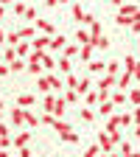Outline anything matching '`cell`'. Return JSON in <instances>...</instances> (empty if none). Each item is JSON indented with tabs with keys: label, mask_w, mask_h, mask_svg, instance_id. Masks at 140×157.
<instances>
[{
	"label": "cell",
	"mask_w": 140,
	"mask_h": 157,
	"mask_svg": "<svg viewBox=\"0 0 140 157\" xmlns=\"http://www.w3.org/2000/svg\"><path fill=\"white\" fill-rule=\"evenodd\" d=\"M98 146H101V151H107V154L115 151L118 143L112 140V132H107V129H104V132H98Z\"/></svg>",
	"instance_id": "obj_1"
},
{
	"label": "cell",
	"mask_w": 140,
	"mask_h": 157,
	"mask_svg": "<svg viewBox=\"0 0 140 157\" xmlns=\"http://www.w3.org/2000/svg\"><path fill=\"white\" fill-rule=\"evenodd\" d=\"M42 70H45V67H42V59H39V53L34 51V53L28 56V73L39 78V76H42Z\"/></svg>",
	"instance_id": "obj_2"
},
{
	"label": "cell",
	"mask_w": 140,
	"mask_h": 157,
	"mask_svg": "<svg viewBox=\"0 0 140 157\" xmlns=\"http://www.w3.org/2000/svg\"><path fill=\"white\" fill-rule=\"evenodd\" d=\"M112 87H118V76L104 73L101 78H98V87H95V90H112Z\"/></svg>",
	"instance_id": "obj_3"
},
{
	"label": "cell",
	"mask_w": 140,
	"mask_h": 157,
	"mask_svg": "<svg viewBox=\"0 0 140 157\" xmlns=\"http://www.w3.org/2000/svg\"><path fill=\"white\" fill-rule=\"evenodd\" d=\"M31 45H34V51H36V53H42V51H48V48H51V36L39 34V36H34V39H31Z\"/></svg>",
	"instance_id": "obj_4"
},
{
	"label": "cell",
	"mask_w": 140,
	"mask_h": 157,
	"mask_svg": "<svg viewBox=\"0 0 140 157\" xmlns=\"http://www.w3.org/2000/svg\"><path fill=\"white\" fill-rule=\"evenodd\" d=\"M36 31L39 34H45V36H56V28H53V23H51V20H36Z\"/></svg>",
	"instance_id": "obj_5"
},
{
	"label": "cell",
	"mask_w": 140,
	"mask_h": 157,
	"mask_svg": "<svg viewBox=\"0 0 140 157\" xmlns=\"http://www.w3.org/2000/svg\"><path fill=\"white\" fill-rule=\"evenodd\" d=\"M25 112H28L25 107H14V109H11V124H14V126H23V124H25Z\"/></svg>",
	"instance_id": "obj_6"
},
{
	"label": "cell",
	"mask_w": 140,
	"mask_h": 157,
	"mask_svg": "<svg viewBox=\"0 0 140 157\" xmlns=\"http://www.w3.org/2000/svg\"><path fill=\"white\" fill-rule=\"evenodd\" d=\"M31 53H34V45H31V39H23V42L17 45V56H20V59H28Z\"/></svg>",
	"instance_id": "obj_7"
},
{
	"label": "cell",
	"mask_w": 140,
	"mask_h": 157,
	"mask_svg": "<svg viewBox=\"0 0 140 157\" xmlns=\"http://www.w3.org/2000/svg\"><path fill=\"white\" fill-rule=\"evenodd\" d=\"M31 137H34V135H31V132H25V129H23V132H17V135H14V146H17V149L28 146V143H31Z\"/></svg>",
	"instance_id": "obj_8"
},
{
	"label": "cell",
	"mask_w": 140,
	"mask_h": 157,
	"mask_svg": "<svg viewBox=\"0 0 140 157\" xmlns=\"http://www.w3.org/2000/svg\"><path fill=\"white\" fill-rule=\"evenodd\" d=\"M87 70L90 73H107V62H101V59H90V62H87Z\"/></svg>",
	"instance_id": "obj_9"
},
{
	"label": "cell",
	"mask_w": 140,
	"mask_h": 157,
	"mask_svg": "<svg viewBox=\"0 0 140 157\" xmlns=\"http://www.w3.org/2000/svg\"><path fill=\"white\" fill-rule=\"evenodd\" d=\"M56 101H59V95H53V93H48V95H45V101H42V109L53 115V112H56Z\"/></svg>",
	"instance_id": "obj_10"
},
{
	"label": "cell",
	"mask_w": 140,
	"mask_h": 157,
	"mask_svg": "<svg viewBox=\"0 0 140 157\" xmlns=\"http://www.w3.org/2000/svg\"><path fill=\"white\" fill-rule=\"evenodd\" d=\"M67 48V39H65V34H56V36H51V51H65Z\"/></svg>",
	"instance_id": "obj_11"
},
{
	"label": "cell",
	"mask_w": 140,
	"mask_h": 157,
	"mask_svg": "<svg viewBox=\"0 0 140 157\" xmlns=\"http://www.w3.org/2000/svg\"><path fill=\"white\" fill-rule=\"evenodd\" d=\"M39 59H42V67H45V70H56V65H59V62H56V59H53L48 51H42V53H39Z\"/></svg>",
	"instance_id": "obj_12"
},
{
	"label": "cell",
	"mask_w": 140,
	"mask_h": 157,
	"mask_svg": "<svg viewBox=\"0 0 140 157\" xmlns=\"http://www.w3.org/2000/svg\"><path fill=\"white\" fill-rule=\"evenodd\" d=\"M90 45H93L95 51H107V48H109V39H107L104 34H98V36H93V42H90Z\"/></svg>",
	"instance_id": "obj_13"
},
{
	"label": "cell",
	"mask_w": 140,
	"mask_h": 157,
	"mask_svg": "<svg viewBox=\"0 0 140 157\" xmlns=\"http://www.w3.org/2000/svg\"><path fill=\"white\" fill-rule=\"evenodd\" d=\"M17 107H34V93H20L17 95Z\"/></svg>",
	"instance_id": "obj_14"
},
{
	"label": "cell",
	"mask_w": 140,
	"mask_h": 157,
	"mask_svg": "<svg viewBox=\"0 0 140 157\" xmlns=\"http://www.w3.org/2000/svg\"><path fill=\"white\" fill-rule=\"evenodd\" d=\"M118 14H126V17H134V20H137V17H140V9H137L134 3H123Z\"/></svg>",
	"instance_id": "obj_15"
},
{
	"label": "cell",
	"mask_w": 140,
	"mask_h": 157,
	"mask_svg": "<svg viewBox=\"0 0 140 157\" xmlns=\"http://www.w3.org/2000/svg\"><path fill=\"white\" fill-rule=\"evenodd\" d=\"M76 39H78V45H90V42H93V34L84 31V28H78V31H76Z\"/></svg>",
	"instance_id": "obj_16"
},
{
	"label": "cell",
	"mask_w": 140,
	"mask_h": 157,
	"mask_svg": "<svg viewBox=\"0 0 140 157\" xmlns=\"http://www.w3.org/2000/svg\"><path fill=\"white\" fill-rule=\"evenodd\" d=\"M98 112H101V118L115 115V104H112V98H109V101H101V109H98Z\"/></svg>",
	"instance_id": "obj_17"
},
{
	"label": "cell",
	"mask_w": 140,
	"mask_h": 157,
	"mask_svg": "<svg viewBox=\"0 0 140 157\" xmlns=\"http://www.w3.org/2000/svg\"><path fill=\"white\" fill-rule=\"evenodd\" d=\"M132 78H134V76H132L129 70H123L121 76H118V90H126V87H129V82H132Z\"/></svg>",
	"instance_id": "obj_18"
},
{
	"label": "cell",
	"mask_w": 140,
	"mask_h": 157,
	"mask_svg": "<svg viewBox=\"0 0 140 157\" xmlns=\"http://www.w3.org/2000/svg\"><path fill=\"white\" fill-rule=\"evenodd\" d=\"M36 87L42 90L45 95H48V93H53V87H51V78H48V76H39V78H36Z\"/></svg>",
	"instance_id": "obj_19"
},
{
	"label": "cell",
	"mask_w": 140,
	"mask_h": 157,
	"mask_svg": "<svg viewBox=\"0 0 140 157\" xmlns=\"http://www.w3.org/2000/svg\"><path fill=\"white\" fill-rule=\"evenodd\" d=\"M51 126L56 129V135H59V137H62L65 132H70V124H65V121H62V118H56V121H53Z\"/></svg>",
	"instance_id": "obj_20"
},
{
	"label": "cell",
	"mask_w": 140,
	"mask_h": 157,
	"mask_svg": "<svg viewBox=\"0 0 140 157\" xmlns=\"http://www.w3.org/2000/svg\"><path fill=\"white\" fill-rule=\"evenodd\" d=\"M93 53H95V48H93V45H81V51H78V59H81V62H90Z\"/></svg>",
	"instance_id": "obj_21"
},
{
	"label": "cell",
	"mask_w": 140,
	"mask_h": 157,
	"mask_svg": "<svg viewBox=\"0 0 140 157\" xmlns=\"http://www.w3.org/2000/svg\"><path fill=\"white\" fill-rule=\"evenodd\" d=\"M115 23L121 25V28H132V25H134V17H126V14H118V17H115Z\"/></svg>",
	"instance_id": "obj_22"
},
{
	"label": "cell",
	"mask_w": 140,
	"mask_h": 157,
	"mask_svg": "<svg viewBox=\"0 0 140 157\" xmlns=\"http://www.w3.org/2000/svg\"><path fill=\"white\" fill-rule=\"evenodd\" d=\"M73 20H76V23H87V11L78 6V3L73 6Z\"/></svg>",
	"instance_id": "obj_23"
},
{
	"label": "cell",
	"mask_w": 140,
	"mask_h": 157,
	"mask_svg": "<svg viewBox=\"0 0 140 157\" xmlns=\"http://www.w3.org/2000/svg\"><path fill=\"white\" fill-rule=\"evenodd\" d=\"M76 93H78V95H87V93H90V76L78 78V87H76Z\"/></svg>",
	"instance_id": "obj_24"
},
{
	"label": "cell",
	"mask_w": 140,
	"mask_h": 157,
	"mask_svg": "<svg viewBox=\"0 0 140 157\" xmlns=\"http://www.w3.org/2000/svg\"><path fill=\"white\" fill-rule=\"evenodd\" d=\"M34 28H36V25H23V28L17 31V34H20V39H34V36H36V34H34Z\"/></svg>",
	"instance_id": "obj_25"
},
{
	"label": "cell",
	"mask_w": 140,
	"mask_h": 157,
	"mask_svg": "<svg viewBox=\"0 0 140 157\" xmlns=\"http://www.w3.org/2000/svg\"><path fill=\"white\" fill-rule=\"evenodd\" d=\"M56 70H59V73H65V76H67V73L73 70V67H70V59H67V56H62V59H59V65H56Z\"/></svg>",
	"instance_id": "obj_26"
},
{
	"label": "cell",
	"mask_w": 140,
	"mask_h": 157,
	"mask_svg": "<svg viewBox=\"0 0 140 157\" xmlns=\"http://www.w3.org/2000/svg\"><path fill=\"white\" fill-rule=\"evenodd\" d=\"M48 78H51V87H53V90H56V93H59V90H67V87H65V82H62V78H59V76H56V73H51V76H48Z\"/></svg>",
	"instance_id": "obj_27"
},
{
	"label": "cell",
	"mask_w": 140,
	"mask_h": 157,
	"mask_svg": "<svg viewBox=\"0 0 140 157\" xmlns=\"http://www.w3.org/2000/svg\"><path fill=\"white\" fill-rule=\"evenodd\" d=\"M107 73H112V76H121V62H118V59L107 62Z\"/></svg>",
	"instance_id": "obj_28"
},
{
	"label": "cell",
	"mask_w": 140,
	"mask_h": 157,
	"mask_svg": "<svg viewBox=\"0 0 140 157\" xmlns=\"http://www.w3.org/2000/svg\"><path fill=\"white\" fill-rule=\"evenodd\" d=\"M81 121H84V124H93V121H95L93 107H84V109H81Z\"/></svg>",
	"instance_id": "obj_29"
},
{
	"label": "cell",
	"mask_w": 140,
	"mask_h": 157,
	"mask_svg": "<svg viewBox=\"0 0 140 157\" xmlns=\"http://www.w3.org/2000/svg\"><path fill=\"white\" fill-rule=\"evenodd\" d=\"M126 98H129V93H123V90H115V93H112V104H123Z\"/></svg>",
	"instance_id": "obj_30"
},
{
	"label": "cell",
	"mask_w": 140,
	"mask_h": 157,
	"mask_svg": "<svg viewBox=\"0 0 140 157\" xmlns=\"http://www.w3.org/2000/svg\"><path fill=\"white\" fill-rule=\"evenodd\" d=\"M6 42H9V45H14V48H17V45H20V42H23V39H20V34H17V31H9V36H6Z\"/></svg>",
	"instance_id": "obj_31"
},
{
	"label": "cell",
	"mask_w": 140,
	"mask_h": 157,
	"mask_svg": "<svg viewBox=\"0 0 140 157\" xmlns=\"http://www.w3.org/2000/svg\"><path fill=\"white\" fill-rule=\"evenodd\" d=\"M17 70H28V62H23V59H14V62H11V73H17Z\"/></svg>",
	"instance_id": "obj_32"
},
{
	"label": "cell",
	"mask_w": 140,
	"mask_h": 157,
	"mask_svg": "<svg viewBox=\"0 0 140 157\" xmlns=\"http://www.w3.org/2000/svg\"><path fill=\"white\" fill-rule=\"evenodd\" d=\"M25 124H28V126H34V129H36V126H39V124H42V121H39V118H36V115H34V112H25Z\"/></svg>",
	"instance_id": "obj_33"
},
{
	"label": "cell",
	"mask_w": 140,
	"mask_h": 157,
	"mask_svg": "<svg viewBox=\"0 0 140 157\" xmlns=\"http://www.w3.org/2000/svg\"><path fill=\"white\" fill-rule=\"evenodd\" d=\"M134 65H137V59H134V56H126V59H123V70H129V73H132V70H134ZM132 76H134V73H132Z\"/></svg>",
	"instance_id": "obj_34"
},
{
	"label": "cell",
	"mask_w": 140,
	"mask_h": 157,
	"mask_svg": "<svg viewBox=\"0 0 140 157\" xmlns=\"http://www.w3.org/2000/svg\"><path fill=\"white\" fill-rule=\"evenodd\" d=\"M65 87H67V90H76V87H78V78H76L73 73H67V78H65Z\"/></svg>",
	"instance_id": "obj_35"
},
{
	"label": "cell",
	"mask_w": 140,
	"mask_h": 157,
	"mask_svg": "<svg viewBox=\"0 0 140 157\" xmlns=\"http://www.w3.org/2000/svg\"><path fill=\"white\" fill-rule=\"evenodd\" d=\"M78 51H81V48H78V45H67V48H65L62 53H65L67 59H73V56H78Z\"/></svg>",
	"instance_id": "obj_36"
},
{
	"label": "cell",
	"mask_w": 140,
	"mask_h": 157,
	"mask_svg": "<svg viewBox=\"0 0 140 157\" xmlns=\"http://www.w3.org/2000/svg\"><path fill=\"white\" fill-rule=\"evenodd\" d=\"M62 140H65V143H78V135L70 129V132H65V135H62Z\"/></svg>",
	"instance_id": "obj_37"
},
{
	"label": "cell",
	"mask_w": 140,
	"mask_h": 157,
	"mask_svg": "<svg viewBox=\"0 0 140 157\" xmlns=\"http://www.w3.org/2000/svg\"><path fill=\"white\" fill-rule=\"evenodd\" d=\"M98 154H101V146H98V143H93V146L84 151V157H98Z\"/></svg>",
	"instance_id": "obj_38"
},
{
	"label": "cell",
	"mask_w": 140,
	"mask_h": 157,
	"mask_svg": "<svg viewBox=\"0 0 140 157\" xmlns=\"http://www.w3.org/2000/svg\"><path fill=\"white\" fill-rule=\"evenodd\" d=\"M65 101H67V104H76V101H78V93H76V90H67V93H65Z\"/></svg>",
	"instance_id": "obj_39"
},
{
	"label": "cell",
	"mask_w": 140,
	"mask_h": 157,
	"mask_svg": "<svg viewBox=\"0 0 140 157\" xmlns=\"http://www.w3.org/2000/svg\"><path fill=\"white\" fill-rule=\"evenodd\" d=\"M129 101H132V104H137V107H140V87H134V90H132V93H129Z\"/></svg>",
	"instance_id": "obj_40"
},
{
	"label": "cell",
	"mask_w": 140,
	"mask_h": 157,
	"mask_svg": "<svg viewBox=\"0 0 140 157\" xmlns=\"http://www.w3.org/2000/svg\"><path fill=\"white\" fill-rule=\"evenodd\" d=\"M14 11H17L20 17H23V14L28 11V6H25V3H20V0H17V3H14Z\"/></svg>",
	"instance_id": "obj_41"
},
{
	"label": "cell",
	"mask_w": 140,
	"mask_h": 157,
	"mask_svg": "<svg viewBox=\"0 0 140 157\" xmlns=\"http://www.w3.org/2000/svg\"><path fill=\"white\" fill-rule=\"evenodd\" d=\"M23 17H25V20H31V23H36V9H28Z\"/></svg>",
	"instance_id": "obj_42"
},
{
	"label": "cell",
	"mask_w": 140,
	"mask_h": 157,
	"mask_svg": "<svg viewBox=\"0 0 140 157\" xmlns=\"http://www.w3.org/2000/svg\"><path fill=\"white\" fill-rule=\"evenodd\" d=\"M11 73V65H6V62H0V76H9Z\"/></svg>",
	"instance_id": "obj_43"
},
{
	"label": "cell",
	"mask_w": 140,
	"mask_h": 157,
	"mask_svg": "<svg viewBox=\"0 0 140 157\" xmlns=\"http://www.w3.org/2000/svg\"><path fill=\"white\" fill-rule=\"evenodd\" d=\"M121 154H123V157L132 154V146H129V143H121Z\"/></svg>",
	"instance_id": "obj_44"
},
{
	"label": "cell",
	"mask_w": 140,
	"mask_h": 157,
	"mask_svg": "<svg viewBox=\"0 0 140 157\" xmlns=\"http://www.w3.org/2000/svg\"><path fill=\"white\" fill-rule=\"evenodd\" d=\"M20 157H31V149H28V146H23V149H20Z\"/></svg>",
	"instance_id": "obj_45"
},
{
	"label": "cell",
	"mask_w": 140,
	"mask_h": 157,
	"mask_svg": "<svg viewBox=\"0 0 140 157\" xmlns=\"http://www.w3.org/2000/svg\"><path fill=\"white\" fill-rule=\"evenodd\" d=\"M132 73H134V78L140 82V59H137V65H134V70H132Z\"/></svg>",
	"instance_id": "obj_46"
},
{
	"label": "cell",
	"mask_w": 140,
	"mask_h": 157,
	"mask_svg": "<svg viewBox=\"0 0 140 157\" xmlns=\"http://www.w3.org/2000/svg\"><path fill=\"white\" fill-rule=\"evenodd\" d=\"M132 31H134V34H137V36H140V17H137V20H134V25H132Z\"/></svg>",
	"instance_id": "obj_47"
},
{
	"label": "cell",
	"mask_w": 140,
	"mask_h": 157,
	"mask_svg": "<svg viewBox=\"0 0 140 157\" xmlns=\"http://www.w3.org/2000/svg\"><path fill=\"white\" fill-rule=\"evenodd\" d=\"M132 118H134V124H140V107H137V109L132 112Z\"/></svg>",
	"instance_id": "obj_48"
},
{
	"label": "cell",
	"mask_w": 140,
	"mask_h": 157,
	"mask_svg": "<svg viewBox=\"0 0 140 157\" xmlns=\"http://www.w3.org/2000/svg\"><path fill=\"white\" fill-rule=\"evenodd\" d=\"M6 36H9V34H6L3 28H0V45H3V42H6Z\"/></svg>",
	"instance_id": "obj_49"
},
{
	"label": "cell",
	"mask_w": 140,
	"mask_h": 157,
	"mask_svg": "<svg viewBox=\"0 0 140 157\" xmlns=\"http://www.w3.org/2000/svg\"><path fill=\"white\" fill-rule=\"evenodd\" d=\"M17 0H0V6H14Z\"/></svg>",
	"instance_id": "obj_50"
},
{
	"label": "cell",
	"mask_w": 140,
	"mask_h": 157,
	"mask_svg": "<svg viewBox=\"0 0 140 157\" xmlns=\"http://www.w3.org/2000/svg\"><path fill=\"white\" fill-rule=\"evenodd\" d=\"M45 3H48V6H59V3H62V0H45Z\"/></svg>",
	"instance_id": "obj_51"
},
{
	"label": "cell",
	"mask_w": 140,
	"mask_h": 157,
	"mask_svg": "<svg viewBox=\"0 0 140 157\" xmlns=\"http://www.w3.org/2000/svg\"><path fill=\"white\" fill-rule=\"evenodd\" d=\"M134 137H140V124H134Z\"/></svg>",
	"instance_id": "obj_52"
},
{
	"label": "cell",
	"mask_w": 140,
	"mask_h": 157,
	"mask_svg": "<svg viewBox=\"0 0 140 157\" xmlns=\"http://www.w3.org/2000/svg\"><path fill=\"white\" fill-rule=\"evenodd\" d=\"M109 3H112V6H123V0H109Z\"/></svg>",
	"instance_id": "obj_53"
},
{
	"label": "cell",
	"mask_w": 140,
	"mask_h": 157,
	"mask_svg": "<svg viewBox=\"0 0 140 157\" xmlns=\"http://www.w3.org/2000/svg\"><path fill=\"white\" fill-rule=\"evenodd\" d=\"M6 17V6H0V20H3Z\"/></svg>",
	"instance_id": "obj_54"
},
{
	"label": "cell",
	"mask_w": 140,
	"mask_h": 157,
	"mask_svg": "<svg viewBox=\"0 0 140 157\" xmlns=\"http://www.w3.org/2000/svg\"><path fill=\"white\" fill-rule=\"evenodd\" d=\"M0 157H9V151H6V149H0Z\"/></svg>",
	"instance_id": "obj_55"
},
{
	"label": "cell",
	"mask_w": 140,
	"mask_h": 157,
	"mask_svg": "<svg viewBox=\"0 0 140 157\" xmlns=\"http://www.w3.org/2000/svg\"><path fill=\"white\" fill-rule=\"evenodd\" d=\"M126 157H140V151H132V154H126Z\"/></svg>",
	"instance_id": "obj_56"
},
{
	"label": "cell",
	"mask_w": 140,
	"mask_h": 157,
	"mask_svg": "<svg viewBox=\"0 0 140 157\" xmlns=\"http://www.w3.org/2000/svg\"><path fill=\"white\" fill-rule=\"evenodd\" d=\"M137 53H140V36H137Z\"/></svg>",
	"instance_id": "obj_57"
},
{
	"label": "cell",
	"mask_w": 140,
	"mask_h": 157,
	"mask_svg": "<svg viewBox=\"0 0 140 157\" xmlns=\"http://www.w3.org/2000/svg\"><path fill=\"white\" fill-rule=\"evenodd\" d=\"M101 157H109V154H107V151H101Z\"/></svg>",
	"instance_id": "obj_58"
},
{
	"label": "cell",
	"mask_w": 140,
	"mask_h": 157,
	"mask_svg": "<svg viewBox=\"0 0 140 157\" xmlns=\"http://www.w3.org/2000/svg\"><path fill=\"white\" fill-rule=\"evenodd\" d=\"M0 62H3V51H0Z\"/></svg>",
	"instance_id": "obj_59"
},
{
	"label": "cell",
	"mask_w": 140,
	"mask_h": 157,
	"mask_svg": "<svg viewBox=\"0 0 140 157\" xmlns=\"http://www.w3.org/2000/svg\"><path fill=\"white\" fill-rule=\"evenodd\" d=\"M62 3H67V0H62Z\"/></svg>",
	"instance_id": "obj_60"
}]
</instances>
